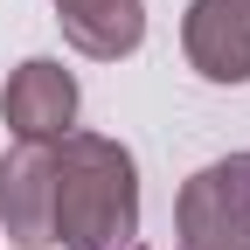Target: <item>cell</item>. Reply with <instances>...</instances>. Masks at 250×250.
<instances>
[{
  "instance_id": "obj_1",
  "label": "cell",
  "mask_w": 250,
  "mask_h": 250,
  "mask_svg": "<svg viewBox=\"0 0 250 250\" xmlns=\"http://www.w3.org/2000/svg\"><path fill=\"white\" fill-rule=\"evenodd\" d=\"M139 236V167L104 132L56 139V195H49V243L62 250H132Z\"/></svg>"
},
{
  "instance_id": "obj_2",
  "label": "cell",
  "mask_w": 250,
  "mask_h": 250,
  "mask_svg": "<svg viewBox=\"0 0 250 250\" xmlns=\"http://www.w3.org/2000/svg\"><path fill=\"white\" fill-rule=\"evenodd\" d=\"M174 229L181 250H250V153H229L181 181Z\"/></svg>"
},
{
  "instance_id": "obj_3",
  "label": "cell",
  "mask_w": 250,
  "mask_h": 250,
  "mask_svg": "<svg viewBox=\"0 0 250 250\" xmlns=\"http://www.w3.org/2000/svg\"><path fill=\"white\" fill-rule=\"evenodd\" d=\"M49 195H56V139H14L0 153V223L21 250L49 243Z\"/></svg>"
},
{
  "instance_id": "obj_4",
  "label": "cell",
  "mask_w": 250,
  "mask_h": 250,
  "mask_svg": "<svg viewBox=\"0 0 250 250\" xmlns=\"http://www.w3.org/2000/svg\"><path fill=\"white\" fill-rule=\"evenodd\" d=\"M181 49L208 83H250V0H188Z\"/></svg>"
},
{
  "instance_id": "obj_5",
  "label": "cell",
  "mask_w": 250,
  "mask_h": 250,
  "mask_svg": "<svg viewBox=\"0 0 250 250\" xmlns=\"http://www.w3.org/2000/svg\"><path fill=\"white\" fill-rule=\"evenodd\" d=\"M0 111H7L14 139H62L77 125V77L62 70V62H49V56H28L7 77Z\"/></svg>"
},
{
  "instance_id": "obj_6",
  "label": "cell",
  "mask_w": 250,
  "mask_h": 250,
  "mask_svg": "<svg viewBox=\"0 0 250 250\" xmlns=\"http://www.w3.org/2000/svg\"><path fill=\"white\" fill-rule=\"evenodd\" d=\"M56 21H62V42L77 56H98V62H118L146 42L139 0H56Z\"/></svg>"
}]
</instances>
